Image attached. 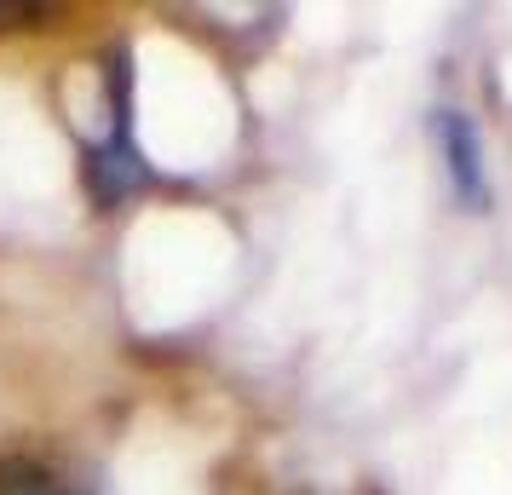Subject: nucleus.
<instances>
[{
    "label": "nucleus",
    "mask_w": 512,
    "mask_h": 495,
    "mask_svg": "<svg viewBox=\"0 0 512 495\" xmlns=\"http://www.w3.org/2000/svg\"><path fill=\"white\" fill-rule=\"evenodd\" d=\"M52 6L41 0H0V29H18V24H35V18H47Z\"/></svg>",
    "instance_id": "4"
},
{
    "label": "nucleus",
    "mask_w": 512,
    "mask_h": 495,
    "mask_svg": "<svg viewBox=\"0 0 512 495\" xmlns=\"http://www.w3.org/2000/svg\"><path fill=\"white\" fill-rule=\"evenodd\" d=\"M438 150H443V167H449V185L461 196V208L472 213H489L495 190H489V167H484V133L466 110H438Z\"/></svg>",
    "instance_id": "1"
},
{
    "label": "nucleus",
    "mask_w": 512,
    "mask_h": 495,
    "mask_svg": "<svg viewBox=\"0 0 512 495\" xmlns=\"http://www.w3.org/2000/svg\"><path fill=\"white\" fill-rule=\"evenodd\" d=\"M144 179H150V167H144L139 144H133L127 110H116V133H110V144H98L93 156H87V185H93L98 202H121V196H133Z\"/></svg>",
    "instance_id": "2"
},
{
    "label": "nucleus",
    "mask_w": 512,
    "mask_h": 495,
    "mask_svg": "<svg viewBox=\"0 0 512 495\" xmlns=\"http://www.w3.org/2000/svg\"><path fill=\"white\" fill-rule=\"evenodd\" d=\"M0 495H70V484L29 455H0Z\"/></svg>",
    "instance_id": "3"
}]
</instances>
